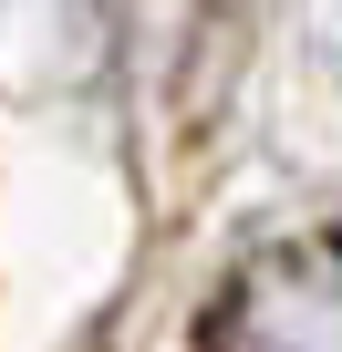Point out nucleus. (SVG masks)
<instances>
[{
	"label": "nucleus",
	"instance_id": "nucleus-1",
	"mask_svg": "<svg viewBox=\"0 0 342 352\" xmlns=\"http://www.w3.org/2000/svg\"><path fill=\"white\" fill-rule=\"evenodd\" d=\"M228 352H342V280L311 259H280L228 311Z\"/></svg>",
	"mask_w": 342,
	"mask_h": 352
}]
</instances>
